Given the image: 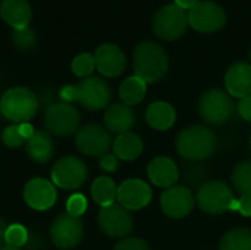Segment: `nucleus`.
Listing matches in <instances>:
<instances>
[{
	"mask_svg": "<svg viewBox=\"0 0 251 250\" xmlns=\"http://www.w3.org/2000/svg\"><path fill=\"white\" fill-rule=\"evenodd\" d=\"M219 250H251V230L237 227L224 234Z\"/></svg>",
	"mask_w": 251,
	"mask_h": 250,
	"instance_id": "27",
	"label": "nucleus"
},
{
	"mask_svg": "<svg viewBox=\"0 0 251 250\" xmlns=\"http://www.w3.org/2000/svg\"><path fill=\"white\" fill-rule=\"evenodd\" d=\"M153 193L150 186L140 178L125 180L118 187L116 199L122 208L126 211H138L146 208L151 202Z\"/></svg>",
	"mask_w": 251,
	"mask_h": 250,
	"instance_id": "15",
	"label": "nucleus"
},
{
	"mask_svg": "<svg viewBox=\"0 0 251 250\" xmlns=\"http://www.w3.org/2000/svg\"><path fill=\"white\" fill-rule=\"evenodd\" d=\"M1 141L7 147H19L25 143L24 137L19 133V124H12L6 127L1 133Z\"/></svg>",
	"mask_w": 251,
	"mask_h": 250,
	"instance_id": "32",
	"label": "nucleus"
},
{
	"mask_svg": "<svg viewBox=\"0 0 251 250\" xmlns=\"http://www.w3.org/2000/svg\"><path fill=\"white\" fill-rule=\"evenodd\" d=\"M0 250H21V249H16V248H10V246H1Z\"/></svg>",
	"mask_w": 251,
	"mask_h": 250,
	"instance_id": "42",
	"label": "nucleus"
},
{
	"mask_svg": "<svg viewBox=\"0 0 251 250\" xmlns=\"http://www.w3.org/2000/svg\"><path fill=\"white\" fill-rule=\"evenodd\" d=\"M188 27V15L176 4L163 6L153 18V31L157 37L166 41H174L182 37Z\"/></svg>",
	"mask_w": 251,
	"mask_h": 250,
	"instance_id": "7",
	"label": "nucleus"
},
{
	"mask_svg": "<svg viewBox=\"0 0 251 250\" xmlns=\"http://www.w3.org/2000/svg\"><path fill=\"white\" fill-rule=\"evenodd\" d=\"M19 133H21V136L24 137V140L26 141L28 139H31V137L34 136L35 130H34V127H32L29 122H21V124H19Z\"/></svg>",
	"mask_w": 251,
	"mask_h": 250,
	"instance_id": "39",
	"label": "nucleus"
},
{
	"mask_svg": "<svg viewBox=\"0 0 251 250\" xmlns=\"http://www.w3.org/2000/svg\"><path fill=\"white\" fill-rule=\"evenodd\" d=\"M85 211H87V199L82 194L75 193L68 199V202H66V214H69V215H72L75 218H79Z\"/></svg>",
	"mask_w": 251,
	"mask_h": 250,
	"instance_id": "33",
	"label": "nucleus"
},
{
	"mask_svg": "<svg viewBox=\"0 0 251 250\" xmlns=\"http://www.w3.org/2000/svg\"><path fill=\"white\" fill-rule=\"evenodd\" d=\"M234 199L231 187L221 180L203 183L196 193V203L209 215H221L229 211Z\"/></svg>",
	"mask_w": 251,
	"mask_h": 250,
	"instance_id": "5",
	"label": "nucleus"
},
{
	"mask_svg": "<svg viewBox=\"0 0 251 250\" xmlns=\"http://www.w3.org/2000/svg\"><path fill=\"white\" fill-rule=\"evenodd\" d=\"M225 87L231 97L243 99L251 94V63L237 62L225 74Z\"/></svg>",
	"mask_w": 251,
	"mask_h": 250,
	"instance_id": "18",
	"label": "nucleus"
},
{
	"mask_svg": "<svg viewBox=\"0 0 251 250\" xmlns=\"http://www.w3.org/2000/svg\"><path fill=\"white\" fill-rule=\"evenodd\" d=\"M94 62L99 72L109 78L121 75L126 66V57L124 52L118 46L110 43L97 47L94 53Z\"/></svg>",
	"mask_w": 251,
	"mask_h": 250,
	"instance_id": "17",
	"label": "nucleus"
},
{
	"mask_svg": "<svg viewBox=\"0 0 251 250\" xmlns=\"http://www.w3.org/2000/svg\"><path fill=\"white\" fill-rule=\"evenodd\" d=\"M84 234L82 222L69 214L59 215L50 227V239L59 249H74Z\"/></svg>",
	"mask_w": 251,
	"mask_h": 250,
	"instance_id": "13",
	"label": "nucleus"
},
{
	"mask_svg": "<svg viewBox=\"0 0 251 250\" xmlns=\"http://www.w3.org/2000/svg\"><path fill=\"white\" fill-rule=\"evenodd\" d=\"M118 158L115 155H110V153H106L100 158V167L101 169L107 171V172H115L118 169Z\"/></svg>",
	"mask_w": 251,
	"mask_h": 250,
	"instance_id": "38",
	"label": "nucleus"
},
{
	"mask_svg": "<svg viewBox=\"0 0 251 250\" xmlns=\"http://www.w3.org/2000/svg\"><path fill=\"white\" fill-rule=\"evenodd\" d=\"M81 115L71 103H53L46 109L44 124L46 128L59 137L71 136L78 130Z\"/></svg>",
	"mask_w": 251,
	"mask_h": 250,
	"instance_id": "8",
	"label": "nucleus"
},
{
	"mask_svg": "<svg viewBox=\"0 0 251 250\" xmlns=\"http://www.w3.org/2000/svg\"><path fill=\"white\" fill-rule=\"evenodd\" d=\"M196 199L188 187L174 186L166 189L160 196V206L165 215L171 218H185L194 209Z\"/></svg>",
	"mask_w": 251,
	"mask_h": 250,
	"instance_id": "14",
	"label": "nucleus"
},
{
	"mask_svg": "<svg viewBox=\"0 0 251 250\" xmlns=\"http://www.w3.org/2000/svg\"><path fill=\"white\" fill-rule=\"evenodd\" d=\"M199 1H201V0H175V4L176 6H179L181 9H191V7H194Z\"/></svg>",
	"mask_w": 251,
	"mask_h": 250,
	"instance_id": "40",
	"label": "nucleus"
},
{
	"mask_svg": "<svg viewBox=\"0 0 251 250\" xmlns=\"http://www.w3.org/2000/svg\"><path fill=\"white\" fill-rule=\"evenodd\" d=\"M99 227L100 230L113 239H125L134 228V221L131 214L122 208L119 203H113L100 209L99 217Z\"/></svg>",
	"mask_w": 251,
	"mask_h": 250,
	"instance_id": "11",
	"label": "nucleus"
},
{
	"mask_svg": "<svg viewBox=\"0 0 251 250\" xmlns=\"http://www.w3.org/2000/svg\"><path fill=\"white\" fill-rule=\"evenodd\" d=\"M229 211L238 212L243 217H251V196H241L240 199H234Z\"/></svg>",
	"mask_w": 251,
	"mask_h": 250,
	"instance_id": "36",
	"label": "nucleus"
},
{
	"mask_svg": "<svg viewBox=\"0 0 251 250\" xmlns=\"http://www.w3.org/2000/svg\"><path fill=\"white\" fill-rule=\"evenodd\" d=\"M216 134L204 125L187 127L175 140L178 155L191 162H200L210 158L216 149Z\"/></svg>",
	"mask_w": 251,
	"mask_h": 250,
	"instance_id": "2",
	"label": "nucleus"
},
{
	"mask_svg": "<svg viewBox=\"0 0 251 250\" xmlns=\"http://www.w3.org/2000/svg\"><path fill=\"white\" fill-rule=\"evenodd\" d=\"M110 131L99 124H88L78 130L75 144L78 150L87 156H103L112 146Z\"/></svg>",
	"mask_w": 251,
	"mask_h": 250,
	"instance_id": "12",
	"label": "nucleus"
},
{
	"mask_svg": "<svg viewBox=\"0 0 251 250\" xmlns=\"http://www.w3.org/2000/svg\"><path fill=\"white\" fill-rule=\"evenodd\" d=\"M207 177V169L203 165H191L187 168L185 172V181L190 186H201L204 178Z\"/></svg>",
	"mask_w": 251,
	"mask_h": 250,
	"instance_id": "34",
	"label": "nucleus"
},
{
	"mask_svg": "<svg viewBox=\"0 0 251 250\" xmlns=\"http://www.w3.org/2000/svg\"><path fill=\"white\" fill-rule=\"evenodd\" d=\"M25 150L34 162L46 164L54 153V144L47 131L38 130L31 139L25 141Z\"/></svg>",
	"mask_w": 251,
	"mask_h": 250,
	"instance_id": "22",
	"label": "nucleus"
},
{
	"mask_svg": "<svg viewBox=\"0 0 251 250\" xmlns=\"http://www.w3.org/2000/svg\"><path fill=\"white\" fill-rule=\"evenodd\" d=\"M38 109L37 96L26 87H13L4 91L0 99V113L15 122H28Z\"/></svg>",
	"mask_w": 251,
	"mask_h": 250,
	"instance_id": "4",
	"label": "nucleus"
},
{
	"mask_svg": "<svg viewBox=\"0 0 251 250\" xmlns=\"http://www.w3.org/2000/svg\"><path fill=\"white\" fill-rule=\"evenodd\" d=\"M147 175L154 186L162 189H171L179 178V169L171 158L157 156L149 164Z\"/></svg>",
	"mask_w": 251,
	"mask_h": 250,
	"instance_id": "19",
	"label": "nucleus"
},
{
	"mask_svg": "<svg viewBox=\"0 0 251 250\" xmlns=\"http://www.w3.org/2000/svg\"><path fill=\"white\" fill-rule=\"evenodd\" d=\"M146 93H147V83L143 81L137 75L128 77L119 85V97H121L122 103H125L128 106L140 103L144 99Z\"/></svg>",
	"mask_w": 251,
	"mask_h": 250,
	"instance_id": "25",
	"label": "nucleus"
},
{
	"mask_svg": "<svg viewBox=\"0 0 251 250\" xmlns=\"http://www.w3.org/2000/svg\"><path fill=\"white\" fill-rule=\"evenodd\" d=\"M104 127L115 134L128 133L135 124L134 111L125 103H113L110 105L103 116Z\"/></svg>",
	"mask_w": 251,
	"mask_h": 250,
	"instance_id": "20",
	"label": "nucleus"
},
{
	"mask_svg": "<svg viewBox=\"0 0 251 250\" xmlns=\"http://www.w3.org/2000/svg\"><path fill=\"white\" fill-rule=\"evenodd\" d=\"M59 96L65 103L78 102L85 109L100 111L109 106L112 90L101 78L87 77L82 78L76 85H63L59 91Z\"/></svg>",
	"mask_w": 251,
	"mask_h": 250,
	"instance_id": "1",
	"label": "nucleus"
},
{
	"mask_svg": "<svg viewBox=\"0 0 251 250\" xmlns=\"http://www.w3.org/2000/svg\"><path fill=\"white\" fill-rule=\"evenodd\" d=\"M237 109H238V113H240V116L243 119L251 122V94L240 99V102L237 105Z\"/></svg>",
	"mask_w": 251,
	"mask_h": 250,
	"instance_id": "37",
	"label": "nucleus"
},
{
	"mask_svg": "<svg viewBox=\"0 0 251 250\" xmlns=\"http://www.w3.org/2000/svg\"><path fill=\"white\" fill-rule=\"evenodd\" d=\"M56 186L46 178H32L24 187V200L35 211H47L56 202Z\"/></svg>",
	"mask_w": 251,
	"mask_h": 250,
	"instance_id": "16",
	"label": "nucleus"
},
{
	"mask_svg": "<svg viewBox=\"0 0 251 250\" xmlns=\"http://www.w3.org/2000/svg\"><path fill=\"white\" fill-rule=\"evenodd\" d=\"M31 15V6L26 0H1L0 3V16L15 29L26 28Z\"/></svg>",
	"mask_w": 251,
	"mask_h": 250,
	"instance_id": "21",
	"label": "nucleus"
},
{
	"mask_svg": "<svg viewBox=\"0 0 251 250\" xmlns=\"http://www.w3.org/2000/svg\"><path fill=\"white\" fill-rule=\"evenodd\" d=\"M113 250H150L149 245L138 237H125L122 239Z\"/></svg>",
	"mask_w": 251,
	"mask_h": 250,
	"instance_id": "35",
	"label": "nucleus"
},
{
	"mask_svg": "<svg viewBox=\"0 0 251 250\" xmlns=\"http://www.w3.org/2000/svg\"><path fill=\"white\" fill-rule=\"evenodd\" d=\"M146 119L151 128L165 131L174 127L176 121V112L174 106L166 102H153L146 111Z\"/></svg>",
	"mask_w": 251,
	"mask_h": 250,
	"instance_id": "23",
	"label": "nucleus"
},
{
	"mask_svg": "<svg viewBox=\"0 0 251 250\" xmlns=\"http://www.w3.org/2000/svg\"><path fill=\"white\" fill-rule=\"evenodd\" d=\"M188 25L199 32H216L226 24L225 10L215 1H199L188 12Z\"/></svg>",
	"mask_w": 251,
	"mask_h": 250,
	"instance_id": "10",
	"label": "nucleus"
},
{
	"mask_svg": "<svg viewBox=\"0 0 251 250\" xmlns=\"http://www.w3.org/2000/svg\"><path fill=\"white\" fill-rule=\"evenodd\" d=\"M94 68H96V62H94V55H91V53H81L71 63L72 72L79 78L90 77L91 72L94 71Z\"/></svg>",
	"mask_w": 251,
	"mask_h": 250,
	"instance_id": "29",
	"label": "nucleus"
},
{
	"mask_svg": "<svg viewBox=\"0 0 251 250\" xmlns=\"http://www.w3.org/2000/svg\"><path fill=\"white\" fill-rule=\"evenodd\" d=\"M88 177L85 164L75 156L60 158L51 169V183L63 190L79 189Z\"/></svg>",
	"mask_w": 251,
	"mask_h": 250,
	"instance_id": "9",
	"label": "nucleus"
},
{
	"mask_svg": "<svg viewBox=\"0 0 251 250\" xmlns=\"http://www.w3.org/2000/svg\"><path fill=\"white\" fill-rule=\"evenodd\" d=\"M250 60H251V50H250Z\"/></svg>",
	"mask_w": 251,
	"mask_h": 250,
	"instance_id": "44",
	"label": "nucleus"
},
{
	"mask_svg": "<svg viewBox=\"0 0 251 250\" xmlns=\"http://www.w3.org/2000/svg\"><path fill=\"white\" fill-rule=\"evenodd\" d=\"M112 147H113V153L118 159L134 161L141 155L144 144L138 134L128 131L124 134H118V137L112 143Z\"/></svg>",
	"mask_w": 251,
	"mask_h": 250,
	"instance_id": "24",
	"label": "nucleus"
},
{
	"mask_svg": "<svg viewBox=\"0 0 251 250\" xmlns=\"http://www.w3.org/2000/svg\"><path fill=\"white\" fill-rule=\"evenodd\" d=\"M235 111L232 97L218 88L207 90L201 94L199 100V115L200 118L212 125H222L228 122Z\"/></svg>",
	"mask_w": 251,
	"mask_h": 250,
	"instance_id": "6",
	"label": "nucleus"
},
{
	"mask_svg": "<svg viewBox=\"0 0 251 250\" xmlns=\"http://www.w3.org/2000/svg\"><path fill=\"white\" fill-rule=\"evenodd\" d=\"M13 43L21 50H29L35 46V34L28 27L22 28V29H15Z\"/></svg>",
	"mask_w": 251,
	"mask_h": 250,
	"instance_id": "31",
	"label": "nucleus"
},
{
	"mask_svg": "<svg viewBox=\"0 0 251 250\" xmlns=\"http://www.w3.org/2000/svg\"><path fill=\"white\" fill-rule=\"evenodd\" d=\"M9 225H6V222L0 218V245L4 243V236H6V230Z\"/></svg>",
	"mask_w": 251,
	"mask_h": 250,
	"instance_id": "41",
	"label": "nucleus"
},
{
	"mask_svg": "<svg viewBox=\"0 0 251 250\" xmlns=\"http://www.w3.org/2000/svg\"><path fill=\"white\" fill-rule=\"evenodd\" d=\"M118 194V187L115 181L109 177H99L93 181L91 186V197L101 208L113 205Z\"/></svg>",
	"mask_w": 251,
	"mask_h": 250,
	"instance_id": "26",
	"label": "nucleus"
},
{
	"mask_svg": "<svg viewBox=\"0 0 251 250\" xmlns=\"http://www.w3.org/2000/svg\"><path fill=\"white\" fill-rule=\"evenodd\" d=\"M250 150H251V137H250Z\"/></svg>",
	"mask_w": 251,
	"mask_h": 250,
	"instance_id": "43",
	"label": "nucleus"
},
{
	"mask_svg": "<svg viewBox=\"0 0 251 250\" xmlns=\"http://www.w3.org/2000/svg\"><path fill=\"white\" fill-rule=\"evenodd\" d=\"M134 72L143 81L156 83L162 80L169 69V56L166 50L153 41H143L134 50Z\"/></svg>",
	"mask_w": 251,
	"mask_h": 250,
	"instance_id": "3",
	"label": "nucleus"
},
{
	"mask_svg": "<svg viewBox=\"0 0 251 250\" xmlns=\"http://www.w3.org/2000/svg\"><path fill=\"white\" fill-rule=\"evenodd\" d=\"M231 183L241 196H251V161L240 162L234 168Z\"/></svg>",
	"mask_w": 251,
	"mask_h": 250,
	"instance_id": "28",
	"label": "nucleus"
},
{
	"mask_svg": "<svg viewBox=\"0 0 251 250\" xmlns=\"http://www.w3.org/2000/svg\"><path fill=\"white\" fill-rule=\"evenodd\" d=\"M28 239H29V236H28V231H26V228L24 225L12 224L6 230L4 243H6V246L21 249L22 246H25L28 243Z\"/></svg>",
	"mask_w": 251,
	"mask_h": 250,
	"instance_id": "30",
	"label": "nucleus"
}]
</instances>
